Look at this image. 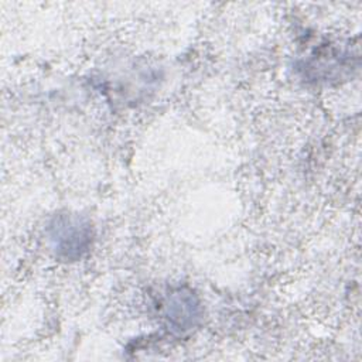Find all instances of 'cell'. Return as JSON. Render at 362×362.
<instances>
[{"label":"cell","mask_w":362,"mask_h":362,"mask_svg":"<svg viewBox=\"0 0 362 362\" xmlns=\"http://www.w3.org/2000/svg\"><path fill=\"white\" fill-rule=\"evenodd\" d=\"M49 242L62 260H78L90 246L92 226L79 215H57L48 228Z\"/></svg>","instance_id":"6da1fadb"},{"label":"cell","mask_w":362,"mask_h":362,"mask_svg":"<svg viewBox=\"0 0 362 362\" xmlns=\"http://www.w3.org/2000/svg\"><path fill=\"white\" fill-rule=\"evenodd\" d=\"M201 303L197 294L187 287H178L165 294L161 303V314L168 327L185 332L201 320Z\"/></svg>","instance_id":"7a4b0ae2"}]
</instances>
